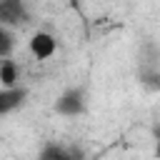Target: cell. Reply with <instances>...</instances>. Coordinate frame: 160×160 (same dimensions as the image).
Listing matches in <instances>:
<instances>
[{
  "instance_id": "1",
  "label": "cell",
  "mask_w": 160,
  "mask_h": 160,
  "mask_svg": "<svg viewBox=\"0 0 160 160\" xmlns=\"http://www.w3.org/2000/svg\"><path fill=\"white\" fill-rule=\"evenodd\" d=\"M55 112L65 115V118H75L80 112H85V92L80 88H68L58 95L55 100Z\"/></svg>"
},
{
  "instance_id": "7",
  "label": "cell",
  "mask_w": 160,
  "mask_h": 160,
  "mask_svg": "<svg viewBox=\"0 0 160 160\" xmlns=\"http://www.w3.org/2000/svg\"><path fill=\"white\" fill-rule=\"evenodd\" d=\"M12 48H15V35H12V30H10L8 25H0V60H2V58H10Z\"/></svg>"
},
{
  "instance_id": "4",
  "label": "cell",
  "mask_w": 160,
  "mask_h": 160,
  "mask_svg": "<svg viewBox=\"0 0 160 160\" xmlns=\"http://www.w3.org/2000/svg\"><path fill=\"white\" fill-rule=\"evenodd\" d=\"M28 98V90L25 88H0V118L10 115L12 110H18Z\"/></svg>"
},
{
  "instance_id": "2",
  "label": "cell",
  "mask_w": 160,
  "mask_h": 160,
  "mask_svg": "<svg viewBox=\"0 0 160 160\" xmlns=\"http://www.w3.org/2000/svg\"><path fill=\"white\" fill-rule=\"evenodd\" d=\"M28 48H30V52H32L35 60H48V58L55 55V50H58V40H55L52 32H48V30H38V32L30 35Z\"/></svg>"
},
{
  "instance_id": "3",
  "label": "cell",
  "mask_w": 160,
  "mask_h": 160,
  "mask_svg": "<svg viewBox=\"0 0 160 160\" xmlns=\"http://www.w3.org/2000/svg\"><path fill=\"white\" fill-rule=\"evenodd\" d=\"M28 20L22 0H0V25H18Z\"/></svg>"
},
{
  "instance_id": "9",
  "label": "cell",
  "mask_w": 160,
  "mask_h": 160,
  "mask_svg": "<svg viewBox=\"0 0 160 160\" xmlns=\"http://www.w3.org/2000/svg\"><path fill=\"white\" fill-rule=\"evenodd\" d=\"M70 2H72V5H78V0H70Z\"/></svg>"
},
{
  "instance_id": "6",
  "label": "cell",
  "mask_w": 160,
  "mask_h": 160,
  "mask_svg": "<svg viewBox=\"0 0 160 160\" xmlns=\"http://www.w3.org/2000/svg\"><path fill=\"white\" fill-rule=\"evenodd\" d=\"M40 160H70V150L62 148L60 142H48L40 150Z\"/></svg>"
},
{
  "instance_id": "5",
  "label": "cell",
  "mask_w": 160,
  "mask_h": 160,
  "mask_svg": "<svg viewBox=\"0 0 160 160\" xmlns=\"http://www.w3.org/2000/svg\"><path fill=\"white\" fill-rule=\"evenodd\" d=\"M18 85V65L8 58L0 60V88H15Z\"/></svg>"
},
{
  "instance_id": "8",
  "label": "cell",
  "mask_w": 160,
  "mask_h": 160,
  "mask_svg": "<svg viewBox=\"0 0 160 160\" xmlns=\"http://www.w3.org/2000/svg\"><path fill=\"white\" fill-rule=\"evenodd\" d=\"M155 158L160 160V132H158V140H155Z\"/></svg>"
}]
</instances>
